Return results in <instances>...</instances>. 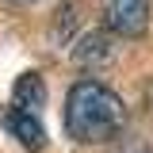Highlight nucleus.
<instances>
[{
  "mask_svg": "<svg viewBox=\"0 0 153 153\" xmlns=\"http://www.w3.org/2000/svg\"><path fill=\"white\" fill-rule=\"evenodd\" d=\"M126 130V103L100 80H76L65 96V134L76 146H107Z\"/></svg>",
  "mask_w": 153,
  "mask_h": 153,
  "instance_id": "nucleus-1",
  "label": "nucleus"
},
{
  "mask_svg": "<svg viewBox=\"0 0 153 153\" xmlns=\"http://www.w3.org/2000/svg\"><path fill=\"white\" fill-rule=\"evenodd\" d=\"M103 27L115 38H142L149 31V0H107Z\"/></svg>",
  "mask_w": 153,
  "mask_h": 153,
  "instance_id": "nucleus-2",
  "label": "nucleus"
},
{
  "mask_svg": "<svg viewBox=\"0 0 153 153\" xmlns=\"http://www.w3.org/2000/svg\"><path fill=\"white\" fill-rule=\"evenodd\" d=\"M111 38H115V35L107 31V27H103V31H88V35H80V38H76V46H73V61H76V69L96 73V69L111 65V57H115Z\"/></svg>",
  "mask_w": 153,
  "mask_h": 153,
  "instance_id": "nucleus-3",
  "label": "nucleus"
},
{
  "mask_svg": "<svg viewBox=\"0 0 153 153\" xmlns=\"http://www.w3.org/2000/svg\"><path fill=\"white\" fill-rule=\"evenodd\" d=\"M0 126L12 134L19 146H27V149H42V146H46V130H42L38 115L23 111V107H16V103H8V107L0 111Z\"/></svg>",
  "mask_w": 153,
  "mask_h": 153,
  "instance_id": "nucleus-4",
  "label": "nucleus"
},
{
  "mask_svg": "<svg viewBox=\"0 0 153 153\" xmlns=\"http://www.w3.org/2000/svg\"><path fill=\"white\" fill-rule=\"evenodd\" d=\"M12 103L23 107V111H31V115H38L46 107V84H42V76L38 73H23L16 80V88H12Z\"/></svg>",
  "mask_w": 153,
  "mask_h": 153,
  "instance_id": "nucleus-5",
  "label": "nucleus"
},
{
  "mask_svg": "<svg viewBox=\"0 0 153 153\" xmlns=\"http://www.w3.org/2000/svg\"><path fill=\"white\" fill-rule=\"evenodd\" d=\"M111 153H153V138H123Z\"/></svg>",
  "mask_w": 153,
  "mask_h": 153,
  "instance_id": "nucleus-6",
  "label": "nucleus"
},
{
  "mask_svg": "<svg viewBox=\"0 0 153 153\" xmlns=\"http://www.w3.org/2000/svg\"><path fill=\"white\" fill-rule=\"evenodd\" d=\"M142 107H146V111L153 115V76L146 80V88H142Z\"/></svg>",
  "mask_w": 153,
  "mask_h": 153,
  "instance_id": "nucleus-7",
  "label": "nucleus"
},
{
  "mask_svg": "<svg viewBox=\"0 0 153 153\" xmlns=\"http://www.w3.org/2000/svg\"><path fill=\"white\" fill-rule=\"evenodd\" d=\"M8 4H16V8H27V4H35V0H8Z\"/></svg>",
  "mask_w": 153,
  "mask_h": 153,
  "instance_id": "nucleus-8",
  "label": "nucleus"
}]
</instances>
